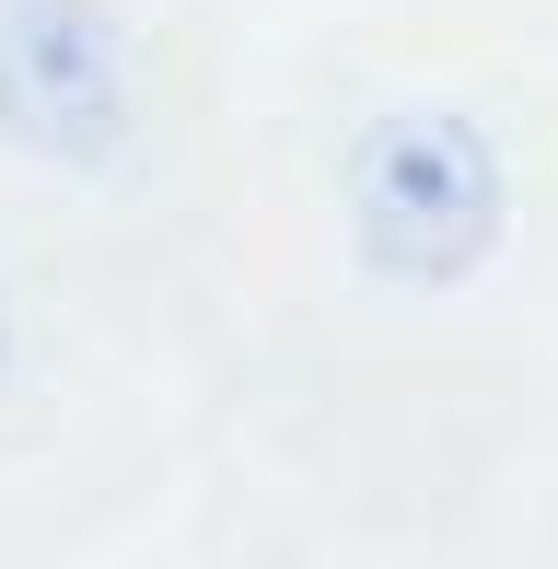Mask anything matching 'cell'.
<instances>
[{
  "label": "cell",
  "instance_id": "obj_1",
  "mask_svg": "<svg viewBox=\"0 0 558 569\" xmlns=\"http://www.w3.org/2000/svg\"><path fill=\"white\" fill-rule=\"evenodd\" d=\"M500 151L454 106H396L349 140V244L396 291H466L500 256Z\"/></svg>",
  "mask_w": 558,
  "mask_h": 569
},
{
  "label": "cell",
  "instance_id": "obj_2",
  "mask_svg": "<svg viewBox=\"0 0 558 569\" xmlns=\"http://www.w3.org/2000/svg\"><path fill=\"white\" fill-rule=\"evenodd\" d=\"M0 140L36 163H106L129 140V47L106 0H0Z\"/></svg>",
  "mask_w": 558,
  "mask_h": 569
},
{
  "label": "cell",
  "instance_id": "obj_3",
  "mask_svg": "<svg viewBox=\"0 0 558 569\" xmlns=\"http://www.w3.org/2000/svg\"><path fill=\"white\" fill-rule=\"evenodd\" d=\"M0 372H12V315H0Z\"/></svg>",
  "mask_w": 558,
  "mask_h": 569
}]
</instances>
